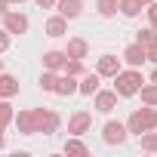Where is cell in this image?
I'll use <instances>...</instances> for the list:
<instances>
[{"label":"cell","mask_w":157,"mask_h":157,"mask_svg":"<svg viewBox=\"0 0 157 157\" xmlns=\"http://www.w3.org/2000/svg\"><path fill=\"white\" fill-rule=\"evenodd\" d=\"M111 80H114V93H117L120 99H129V96H136V93L142 90L145 77H142L139 68H129V71H117Z\"/></svg>","instance_id":"6da1fadb"},{"label":"cell","mask_w":157,"mask_h":157,"mask_svg":"<svg viewBox=\"0 0 157 157\" xmlns=\"http://www.w3.org/2000/svg\"><path fill=\"white\" fill-rule=\"evenodd\" d=\"M126 129H129L132 136H142V132H148V129H157V111H154L151 105L132 111L129 120H126Z\"/></svg>","instance_id":"7a4b0ae2"},{"label":"cell","mask_w":157,"mask_h":157,"mask_svg":"<svg viewBox=\"0 0 157 157\" xmlns=\"http://www.w3.org/2000/svg\"><path fill=\"white\" fill-rule=\"evenodd\" d=\"M34 126H37V132H43V136H52V132H59V126H62V117H59L52 108H34Z\"/></svg>","instance_id":"3957f363"},{"label":"cell","mask_w":157,"mask_h":157,"mask_svg":"<svg viewBox=\"0 0 157 157\" xmlns=\"http://www.w3.org/2000/svg\"><path fill=\"white\" fill-rule=\"evenodd\" d=\"M102 139H105V145H123V142L129 139V129H126V123H120V120H108V123L102 126Z\"/></svg>","instance_id":"277c9868"},{"label":"cell","mask_w":157,"mask_h":157,"mask_svg":"<svg viewBox=\"0 0 157 157\" xmlns=\"http://www.w3.org/2000/svg\"><path fill=\"white\" fill-rule=\"evenodd\" d=\"M28 16L25 13H16V10H3V28L10 34H28Z\"/></svg>","instance_id":"5b68a950"},{"label":"cell","mask_w":157,"mask_h":157,"mask_svg":"<svg viewBox=\"0 0 157 157\" xmlns=\"http://www.w3.org/2000/svg\"><path fill=\"white\" fill-rule=\"evenodd\" d=\"M93 105H96V111L111 114V111L117 108V93H114V90H96V93H93Z\"/></svg>","instance_id":"8992f818"},{"label":"cell","mask_w":157,"mask_h":157,"mask_svg":"<svg viewBox=\"0 0 157 157\" xmlns=\"http://www.w3.org/2000/svg\"><path fill=\"white\" fill-rule=\"evenodd\" d=\"M90 126H93V114L90 111H74L71 120H68V132L71 136H83V132H90Z\"/></svg>","instance_id":"52a82bcc"},{"label":"cell","mask_w":157,"mask_h":157,"mask_svg":"<svg viewBox=\"0 0 157 157\" xmlns=\"http://www.w3.org/2000/svg\"><path fill=\"white\" fill-rule=\"evenodd\" d=\"M13 123H16V129H19L22 136H37V126H34V108L19 111V114L13 117Z\"/></svg>","instance_id":"ba28073f"},{"label":"cell","mask_w":157,"mask_h":157,"mask_svg":"<svg viewBox=\"0 0 157 157\" xmlns=\"http://www.w3.org/2000/svg\"><path fill=\"white\" fill-rule=\"evenodd\" d=\"M123 62H126L129 68H139V65H145V62H148V56H145V46H142V43H129V46L123 49Z\"/></svg>","instance_id":"9c48e42d"},{"label":"cell","mask_w":157,"mask_h":157,"mask_svg":"<svg viewBox=\"0 0 157 157\" xmlns=\"http://www.w3.org/2000/svg\"><path fill=\"white\" fill-rule=\"evenodd\" d=\"M43 31H46V37H65L68 34V19L65 16H49Z\"/></svg>","instance_id":"30bf717a"},{"label":"cell","mask_w":157,"mask_h":157,"mask_svg":"<svg viewBox=\"0 0 157 157\" xmlns=\"http://www.w3.org/2000/svg\"><path fill=\"white\" fill-rule=\"evenodd\" d=\"M65 62H68L65 49H46V52H43V68H46V71H62Z\"/></svg>","instance_id":"8fae6325"},{"label":"cell","mask_w":157,"mask_h":157,"mask_svg":"<svg viewBox=\"0 0 157 157\" xmlns=\"http://www.w3.org/2000/svg\"><path fill=\"white\" fill-rule=\"evenodd\" d=\"M120 71V59L117 56H102L99 62H96V74L99 77H114Z\"/></svg>","instance_id":"7c38bea8"},{"label":"cell","mask_w":157,"mask_h":157,"mask_svg":"<svg viewBox=\"0 0 157 157\" xmlns=\"http://www.w3.org/2000/svg\"><path fill=\"white\" fill-rule=\"evenodd\" d=\"M65 56H68V59H86V56H90V43H86L83 37H71L68 46H65Z\"/></svg>","instance_id":"4fadbf2b"},{"label":"cell","mask_w":157,"mask_h":157,"mask_svg":"<svg viewBox=\"0 0 157 157\" xmlns=\"http://www.w3.org/2000/svg\"><path fill=\"white\" fill-rule=\"evenodd\" d=\"M56 10L65 19H77V16L83 13V0H56Z\"/></svg>","instance_id":"5bb4252c"},{"label":"cell","mask_w":157,"mask_h":157,"mask_svg":"<svg viewBox=\"0 0 157 157\" xmlns=\"http://www.w3.org/2000/svg\"><path fill=\"white\" fill-rule=\"evenodd\" d=\"M56 96H74L77 93V77H71V74H62V77H56V90H52Z\"/></svg>","instance_id":"9a60e30c"},{"label":"cell","mask_w":157,"mask_h":157,"mask_svg":"<svg viewBox=\"0 0 157 157\" xmlns=\"http://www.w3.org/2000/svg\"><path fill=\"white\" fill-rule=\"evenodd\" d=\"M13 96H19V80L13 74L0 71V99H13Z\"/></svg>","instance_id":"2e32d148"},{"label":"cell","mask_w":157,"mask_h":157,"mask_svg":"<svg viewBox=\"0 0 157 157\" xmlns=\"http://www.w3.org/2000/svg\"><path fill=\"white\" fill-rule=\"evenodd\" d=\"M99 80H102V77L93 71V74H83L80 77V83H77V93H83V96H93L96 90H99Z\"/></svg>","instance_id":"e0dca14e"},{"label":"cell","mask_w":157,"mask_h":157,"mask_svg":"<svg viewBox=\"0 0 157 157\" xmlns=\"http://www.w3.org/2000/svg\"><path fill=\"white\" fill-rule=\"evenodd\" d=\"M136 96H142V105L157 108V83H142V90H139Z\"/></svg>","instance_id":"ac0fdd59"},{"label":"cell","mask_w":157,"mask_h":157,"mask_svg":"<svg viewBox=\"0 0 157 157\" xmlns=\"http://www.w3.org/2000/svg\"><path fill=\"white\" fill-rule=\"evenodd\" d=\"M65 154H77V157H86L90 154V148L80 142V136H71L68 142H65Z\"/></svg>","instance_id":"d6986e66"},{"label":"cell","mask_w":157,"mask_h":157,"mask_svg":"<svg viewBox=\"0 0 157 157\" xmlns=\"http://www.w3.org/2000/svg\"><path fill=\"white\" fill-rule=\"evenodd\" d=\"M117 13H123L126 19H136L142 13V3L139 0H117Z\"/></svg>","instance_id":"ffe728a7"},{"label":"cell","mask_w":157,"mask_h":157,"mask_svg":"<svg viewBox=\"0 0 157 157\" xmlns=\"http://www.w3.org/2000/svg\"><path fill=\"white\" fill-rule=\"evenodd\" d=\"M139 139H142V151H148V154H157V132H154V129L142 132Z\"/></svg>","instance_id":"44dd1931"},{"label":"cell","mask_w":157,"mask_h":157,"mask_svg":"<svg viewBox=\"0 0 157 157\" xmlns=\"http://www.w3.org/2000/svg\"><path fill=\"white\" fill-rule=\"evenodd\" d=\"M13 117H16V108L10 105V99H0V123L10 126V123H13Z\"/></svg>","instance_id":"7402d4cb"},{"label":"cell","mask_w":157,"mask_h":157,"mask_svg":"<svg viewBox=\"0 0 157 157\" xmlns=\"http://www.w3.org/2000/svg\"><path fill=\"white\" fill-rule=\"evenodd\" d=\"M96 10H99V16L111 19V16H117V0H96Z\"/></svg>","instance_id":"603a6c76"},{"label":"cell","mask_w":157,"mask_h":157,"mask_svg":"<svg viewBox=\"0 0 157 157\" xmlns=\"http://www.w3.org/2000/svg\"><path fill=\"white\" fill-rule=\"evenodd\" d=\"M65 74L83 77V74H86V71H83V59H68V62H65Z\"/></svg>","instance_id":"cb8c5ba5"},{"label":"cell","mask_w":157,"mask_h":157,"mask_svg":"<svg viewBox=\"0 0 157 157\" xmlns=\"http://www.w3.org/2000/svg\"><path fill=\"white\" fill-rule=\"evenodd\" d=\"M56 77H59L56 71H43V74H40V90H43V93H52V90H56Z\"/></svg>","instance_id":"d4e9b609"},{"label":"cell","mask_w":157,"mask_h":157,"mask_svg":"<svg viewBox=\"0 0 157 157\" xmlns=\"http://www.w3.org/2000/svg\"><path fill=\"white\" fill-rule=\"evenodd\" d=\"M154 34H157L154 28H142V31H136V43H142V46H145V43H151V37H154Z\"/></svg>","instance_id":"484cf974"},{"label":"cell","mask_w":157,"mask_h":157,"mask_svg":"<svg viewBox=\"0 0 157 157\" xmlns=\"http://www.w3.org/2000/svg\"><path fill=\"white\" fill-rule=\"evenodd\" d=\"M145 56H148V62L157 65V34L151 37V43H145Z\"/></svg>","instance_id":"4316f807"},{"label":"cell","mask_w":157,"mask_h":157,"mask_svg":"<svg viewBox=\"0 0 157 157\" xmlns=\"http://www.w3.org/2000/svg\"><path fill=\"white\" fill-rule=\"evenodd\" d=\"M145 13H148V22H151V28L157 31V3H154V0H151V3L145 6Z\"/></svg>","instance_id":"83f0119b"},{"label":"cell","mask_w":157,"mask_h":157,"mask_svg":"<svg viewBox=\"0 0 157 157\" xmlns=\"http://www.w3.org/2000/svg\"><path fill=\"white\" fill-rule=\"evenodd\" d=\"M6 49H10V31L0 28V52H6Z\"/></svg>","instance_id":"f1b7e54d"},{"label":"cell","mask_w":157,"mask_h":157,"mask_svg":"<svg viewBox=\"0 0 157 157\" xmlns=\"http://www.w3.org/2000/svg\"><path fill=\"white\" fill-rule=\"evenodd\" d=\"M34 3H37L40 10H52V6H56V0H34Z\"/></svg>","instance_id":"f546056e"},{"label":"cell","mask_w":157,"mask_h":157,"mask_svg":"<svg viewBox=\"0 0 157 157\" xmlns=\"http://www.w3.org/2000/svg\"><path fill=\"white\" fill-rule=\"evenodd\" d=\"M3 129H6V126L0 123V151H3Z\"/></svg>","instance_id":"4dcf8cb0"},{"label":"cell","mask_w":157,"mask_h":157,"mask_svg":"<svg viewBox=\"0 0 157 157\" xmlns=\"http://www.w3.org/2000/svg\"><path fill=\"white\" fill-rule=\"evenodd\" d=\"M3 10H6V0H0V16H3Z\"/></svg>","instance_id":"1f68e13d"},{"label":"cell","mask_w":157,"mask_h":157,"mask_svg":"<svg viewBox=\"0 0 157 157\" xmlns=\"http://www.w3.org/2000/svg\"><path fill=\"white\" fill-rule=\"evenodd\" d=\"M151 83H157V68H154V74H151Z\"/></svg>","instance_id":"d6a6232c"},{"label":"cell","mask_w":157,"mask_h":157,"mask_svg":"<svg viewBox=\"0 0 157 157\" xmlns=\"http://www.w3.org/2000/svg\"><path fill=\"white\" fill-rule=\"evenodd\" d=\"M10 3H25V0H6V6H10Z\"/></svg>","instance_id":"836d02e7"},{"label":"cell","mask_w":157,"mask_h":157,"mask_svg":"<svg viewBox=\"0 0 157 157\" xmlns=\"http://www.w3.org/2000/svg\"><path fill=\"white\" fill-rule=\"evenodd\" d=\"M139 3H142V6H148V3H151V0H139Z\"/></svg>","instance_id":"e575fe53"},{"label":"cell","mask_w":157,"mask_h":157,"mask_svg":"<svg viewBox=\"0 0 157 157\" xmlns=\"http://www.w3.org/2000/svg\"><path fill=\"white\" fill-rule=\"evenodd\" d=\"M0 71H3V59H0Z\"/></svg>","instance_id":"d590c367"}]
</instances>
